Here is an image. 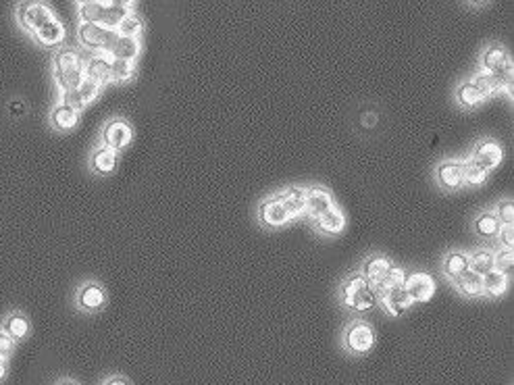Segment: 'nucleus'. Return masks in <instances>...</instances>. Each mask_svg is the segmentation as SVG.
<instances>
[{"label":"nucleus","instance_id":"f257e3e1","mask_svg":"<svg viewBox=\"0 0 514 385\" xmlns=\"http://www.w3.org/2000/svg\"><path fill=\"white\" fill-rule=\"evenodd\" d=\"M52 73H55V82L61 92L75 90L82 84V79L86 77V65H84L82 55L75 48L57 50V55L52 59Z\"/></svg>","mask_w":514,"mask_h":385},{"label":"nucleus","instance_id":"f03ea898","mask_svg":"<svg viewBox=\"0 0 514 385\" xmlns=\"http://www.w3.org/2000/svg\"><path fill=\"white\" fill-rule=\"evenodd\" d=\"M17 23L26 33L35 38L50 21L57 19V15L50 11V6L44 0H21L15 11Z\"/></svg>","mask_w":514,"mask_h":385},{"label":"nucleus","instance_id":"7ed1b4c3","mask_svg":"<svg viewBox=\"0 0 514 385\" xmlns=\"http://www.w3.org/2000/svg\"><path fill=\"white\" fill-rule=\"evenodd\" d=\"M342 298H344V304L354 308V311H369L377 302V298L373 294V288L364 279V275H354V277H350L344 284Z\"/></svg>","mask_w":514,"mask_h":385},{"label":"nucleus","instance_id":"20e7f679","mask_svg":"<svg viewBox=\"0 0 514 385\" xmlns=\"http://www.w3.org/2000/svg\"><path fill=\"white\" fill-rule=\"evenodd\" d=\"M77 35H79V42L84 48L94 50V52H106V55H111V50L119 38L117 30L96 26V23H82Z\"/></svg>","mask_w":514,"mask_h":385},{"label":"nucleus","instance_id":"39448f33","mask_svg":"<svg viewBox=\"0 0 514 385\" xmlns=\"http://www.w3.org/2000/svg\"><path fill=\"white\" fill-rule=\"evenodd\" d=\"M125 15H128L125 11H121L117 6H111L106 2H88V4L79 6L82 23H96V26L111 28V30H115Z\"/></svg>","mask_w":514,"mask_h":385},{"label":"nucleus","instance_id":"423d86ee","mask_svg":"<svg viewBox=\"0 0 514 385\" xmlns=\"http://www.w3.org/2000/svg\"><path fill=\"white\" fill-rule=\"evenodd\" d=\"M131 138H133V131L129 128L128 121H123V119H113V121H108L104 129H102V142H104V146L106 148H111V150H123L125 146H128L129 142H131Z\"/></svg>","mask_w":514,"mask_h":385},{"label":"nucleus","instance_id":"0eeeda50","mask_svg":"<svg viewBox=\"0 0 514 385\" xmlns=\"http://www.w3.org/2000/svg\"><path fill=\"white\" fill-rule=\"evenodd\" d=\"M404 289L413 302H427L435 294V281L427 273H413L404 279Z\"/></svg>","mask_w":514,"mask_h":385},{"label":"nucleus","instance_id":"6e6552de","mask_svg":"<svg viewBox=\"0 0 514 385\" xmlns=\"http://www.w3.org/2000/svg\"><path fill=\"white\" fill-rule=\"evenodd\" d=\"M346 344L356 354L369 352L373 348V344H375L373 329L367 323H354L352 327L348 329V333H346Z\"/></svg>","mask_w":514,"mask_h":385},{"label":"nucleus","instance_id":"1a4fd4ad","mask_svg":"<svg viewBox=\"0 0 514 385\" xmlns=\"http://www.w3.org/2000/svg\"><path fill=\"white\" fill-rule=\"evenodd\" d=\"M377 300L386 306V311L389 315H396V317L402 315L404 311H408L410 304H413V300H410V296L406 294L404 286L386 289L381 296H377Z\"/></svg>","mask_w":514,"mask_h":385},{"label":"nucleus","instance_id":"9d476101","mask_svg":"<svg viewBox=\"0 0 514 385\" xmlns=\"http://www.w3.org/2000/svg\"><path fill=\"white\" fill-rule=\"evenodd\" d=\"M437 182L446 190H456L464 184V167L462 161H446L437 167Z\"/></svg>","mask_w":514,"mask_h":385},{"label":"nucleus","instance_id":"9b49d317","mask_svg":"<svg viewBox=\"0 0 514 385\" xmlns=\"http://www.w3.org/2000/svg\"><path fill=\"white\" fill-rule=\"evenodd\" d=\"M258 215H260V221L269 225V227H279L289 219L288 211H286V206L279 198H271V200L262 202Z\"/></svg>","mask_w":514,"mask_h":385},{"label":"nucleus","instance_id":"f8f14e48","mask_svg":"<svg viewBox=\"0 0 514 385\" xmlns=\"http://www.w3.org/2000/svg\"><path fill=\"white\" fill-rule=\"evenodd\" d=\"M77 121H79V111L65 104L63 100L50 111V123L57 131H69L77 125Z\"/></svg>","mask_w":514,"mask_h":385},{"label":"nucleus","instance_id":"ddd939ff","mask_svg":"<svg viewBox=\"0 0 514 385\" xmlns=\"http://www.w3.org/2000/svg\"><path fill=\"white\" fill-rule=\"evenodd\" d=\"M473 161L481 164L485 171H489L502 161V148L496 142H481L473 152Z\"/></svg>","mask_w":514,"mask_h":385},{"label":"nucleus","instance_id":"4468645a","mask_svg":"<svg viewBox=\"0 0 514 385\" xmlns=\"http://www.w3.org/2000/svg\"><path fill=\"white\" fill-rule=\"evenodd\" d=\"M90 167H92V171L98 173V175L113 173L115 167H117V152L111 150V148H106V146H100V148H96L92 152V157H90Z\"/></svg>","mask_w":514,"mask_h":385},{"label":"nucleus","instance_id":"2eb2a0df","mask_svg":"<svg viewBox=\"0 0 514 385\" xmlns=\"http://www.w3.org/2000/svg\"><path fill=\"white\" fill-rule=\"evenodd\" d=\"M329 208H333V200L323 188H311L306 190V211L317 219L323 213H327Z\"/></svg>","mask_w":514,"mask_h":385},{"label":"nucleus","instance_id":"dca6fc26","mask_svg":"<svg viewBox=\"0 0 514 385\" xmlns=\"http://www.w3.org/2000/svg\"><path fill=\"white\" fill-rule=\"evenodd\" d=\"M104 298H106L104 289L100 288L98 284H88L77 294V302L84 311H98L104 304Z\"/></svg>","mask_w":514,"mask_h":385},{"label":"nucleus","instance_id":"f3484780","mask_svg":"<svg viewBox=\"0 0 514 385\" xmlns=\"http://www.w3.org/2000/svg\"><path fill=\"white\" fill-rule=\"evenodd\" d=\"M138 55H140V40L128 35H119L111 50L113 59H123V61H135Z\"/></svg>","mask_w":514,"mask_h":385},{"label":"nucleus","instance_id":"a211bd4d","mask_svg":"<svg viewBox=\"0 0 514 385\" xmlns=\"http://www.w3.org/2000/svg\"><path fill=\"white\" fill-rule=\"evenodd\" d=\"M389 260L384 257H373L364 262V279L371 284V286H377L386 279L387 271H389Z\"/></svg>","mask_w":514,"mask_h":385},{"label":"nucleus","instance_id":"6ab92c4d","mask_svg":"<svg viewBox=\"0 0 514 385\" xmlns=\"http://www.w3.org/2000/svg\"><path fill=\"white\" fill-rule=\"evenodd\" d=\"M86 77L94 79L96 84H106L111 82V59L106 57H92L86 65Z\"/></svg>","mask_w":514,"mask_h":385},{"label":"nucleus","instance_id":"aec40b11","mask_svg":"<svg viewBox=\"0 0 514 385\" xmlns=\"http://www.w3.org/2000/svg\"><path fill=\"white\" fill-rule=\"evenodd\" d=\"M279 200L284 202L289 217H298L306 211V190L302 188H289Z\"/></svg>","mask_w":514,"mask_h":385},{"label":"nucleus","instance_id":"412c9836","mask_svg":"<svg viewBox=\"0 0 514 385\" xmlns=\"http://www.w3.org/2000/svg\"><path fill=\"white\" fill-rule=\"evenodd\" d=\"M4 329V333H9L15 342H19V340H23L26 335H28V331H30V321L21 315V313H11L9 317H6V321L2 325Z\"/></svg>","mask_w":514,"mask_h":385},{"label":"nucleus","instance_id":"4be33fe9","mask_svg":"<svg viewBox=\"0 0 514 385\" xmlns=\"http://www.w3.org/2000/svg\"><path fill=\"white\" fill-rule=\"evenodd\" d=\"M315 221H317V227L321 229L323 233H340L344 229V225H346L344 215L337 208H329L327 213H323L321 217H317Z\"/></svg>","mask_w":514,"mask_h":385},{"label":"nucleus","instance_id":"5701e85b","mask_svg":"<svg viewBox=\"0 0 514 385\" xmlns=\"http://www.w3.org/2000/svg\"><path fill=\"white\" fill-rule=\"evenodd\" d=\"M456 284L466 296H479V294H483V277L477 275L475 271H471V269L464 271L460 277H456Z\"/></svg>","mask_w":514,"mask_h":385},{"label":"nucleus","instance_id":"b1692460","mask_svg":"<svg viewBox=\"0 0 514 385\" xmlns=\"http://www.w3.org/2000/svg\"><path fill=\"white\" fill-rule=\"evenodd\" d=\"M506 63H508L506 50L500 48V46H491V48H487V52L483 55V69H487V71H491V73L500 71Z\"/></svg>","mask_w":514,"mask_h":385},{"label":"nucleus","instance_id":"393cba45","mask_svg":"<svg viewBox=\"0 0 514 385\" xmlns=\"http://www.w3.org/2000/svg\"><path fill=\"white\" fill-rule=\"evenodd\" d=\"M506 275L500 273V271H489L487 275H483V291L489 294V296H500L504 289H506Z\"/></svg>","mask_w":514,"mask_h":385},{"label":"nucleus","instance_id":"a878e982","mask_svg":"<svg viewBox=\"0 0 514 385\" xmlns=\"http://www.w3.org/2000/svg\"><path fill=\"white\" fill-rule=\"evenodd\" d=\"M471 269V260L466 255H462V252H452L450 257L446 258V264H444V271L450 275V277H460L464 271H469Z\"/></svg>","mask_w":514,"mask_h":385},{"label":"nucleus","instance_id":"bb28decb","mask_svg":"<svg viewBox=\"0 0 514 385\" xmlns=\"http://www.w3.org/2000/svg\"><path fill=\"white\" fill-rule=\"evenodd\" d=\"M483 98L485 96L481 94V90H479L473 82H466V84H462V86L458 88V102H460L462 106H466V108L477 106Z\"/></svg>","mask_w":514,"mask_h":385},{"label":"nucleus","instance_id":"cd10ccee","mask_svg":"<svg viewBox=\"0 0 514 385\" xmlns=\"http://www.w3.org/2000/svg\"><path fill=\"white\" fill-rule=\"evenodd\" d=\"M475 229L483 238H493L500 231V221L493 213H481L475 221Z\"/></svg>","mask_w":514,"mask_h":385},{"label":"nucleus","instance_id":"c85d7f7f","mask_svg":"<svg viewBox=\"0 0 514 385\" xmlns=\"http://www.w3.org/2000/svg\"><path fill=\"white\" fill-rule=\"evenodd\" d=\"M75 92H77V98H79V102H82V106L86 108L90 102H94L98 96V92H100V84H96L94 79H90V77H84L82 79V84L75 88Z\"/></svg>","mask_w":514,"mask_h":385},{"label":"nucleus","instance_id":"c756f323","mask_svg":"<svg viewBox=\"0 0 514 385\" xmlns=\"http://www.w3.org/2000/svg\"><path fill=\"white\" fill-rule=\"evenodd\" d=\"M473 84H475V86L481 90L483 96H487V94H491V92L500 90V84H498L496 73H491V71H487V69H483V71H479V73L475 75Z\"/></svg>","mask_w":514,"mask_h":385},{"label":"nucleus","instance_id":"7c9ffc66","mask_svg":"<svg viewBox=\"0 0 514 385\" xmlns=\"http://www.w3.org/2000/svg\"><path fill=\"white\" fill-rule=\"evenodd\" d=\"M462 167H464V184H471V186H481L483 182H485L487 171L483 169L481 164H477V162L473 161V159H469V161L462 162Z\"/></svg>","mask_w":514,"mask_h":385},{"label":"nucleus","instance_id":"2f4dec72","mask_svg":"<svg viewBox=\"0 0 514 385\" xmlns=\"http://www.w3.org/2000/svg\"><path fill=\"white\" fill-rule=\"evenodd\" d=\"M471 260V267L477 275H487L489 271H493V255L487 252V250H477L473 257L469 258Z\"/></svg>","mask_w":514,"mask_h":385},{"label":"nucleus","instance_id":"473e14b6","mask_svg":"<svg viewBox=\"0 0 514 385\" xmlns=\"http://www.w3.org/2000/svg\"><path fill=\"white\" fill-rule=\"evenodd\" d=\"M131 75H133V61L111 59V79H115V82H128Z\"/></svg>","mask_w":514,"mask_h":385},{"label":"nucleus","instance_id":"72a5a7b5","mask_svg":"<svg viewBox=\"0 0 514 385\" xmlns=\"http://www.w3.org/2000/svg\"><path fill=\"white\" fill-rule=\"evenodd\" d=\"M119 35H128V38H138L140 33H142V21L135 17V15H125L121 21H119V26L115 28Z\"/></svg>","mask_w":514,"mask_h":385},{"label":"nucleus","instance_id":"f704fd0d","mask_svg":"<svg viewBox=\"0 0 514 385\" xmlns=\"http://www.w3.org/2000/svg\"><path fill=\"white\" fill-rule=\"evenodd\" d=\"M513 250H502L498 257L493 258V269L504 273V275H513Z\"/></svg>","mask_w":514,"mask_h":385},{"label":"nucleus","instance_id":"c9c22d12","mask_svg":"<svg viewBox=\"0 0 514 385\" xmlns=\"http://www.w3.org/2000/svg\"><path fill=\"white\" fill-rule=\"evenodd\" d=\"M498 221L504 225H513V219H514V206L510 200H504V202H500V206H498Z\"/></svg>","mask_w":514,"mask_h":385},{"label":"nucleus","instance_id":"e433bc0d","mask_svg":"<svg viewBox=\"0 0 514 385\" xmlns=\"http://www.w3.org/2000/svg\"><path fill=\"white\" fill-rule=\"evenodd\" d=\"M13 348H15V340L9 333L0 331V358L6 360L13 354Z\"/></svg>","mask_w":514,"mask_h":385},{"label":"nucleus","instance_id":"4c0bfd02","mask_svg":"<svg viewBox=\"0 0 514 385\" xmlns=\"http://www.w3.org/2000/svg\"><path fill=\"white\" fill-rule=\"evenodd\" d=\"M9 113H11V117H23L28 113V104L23 100H13L9 104Z\"/></svg>","mask_w":514,"mask_h":385},{"label":"nucleus","instance_id":"58836bf2","mask_svg":"<svg viewBox=\"0 0 514 385\" xmlns=\"http://www.w3.org/2000/svg\"><path fill=\"white\" fill-rule=\"evenodd\" d=\"M513 242H514L513 225H504V227H502V244H504V246H510V248H513Z\"/></svg>","mask_w":514,"mask_h":385},{"label":"nucleus","instance_id":"ea45409f","mask_svg":"<svg viewBox=\"0 0 514 385\" xmlns=\"http://www.w3.org/2000/svg\"><path fill=\"white\" fill-rule=\"evenodd\" d=\"M133 2H135V0H108V4H111V6H117V9L125 11V13H128L129 9L133 6Z\"/></svg>","mask_w":514,"mask_h":385},{"label":"nucleus","instance_id":"a19ab883","mask_svg":"<svg viewBox=\"0 0 514 385\" xmlns=\"http://www.w3.org/2000/svg\"><path fill=\"white\" fill-rule=\"evenodd\" d=\"M106 385H129L125 379H121V377H115V379H111V381H106Z\"/></svg>","mask_w":514,"mask_h":385},{"label":"nucleus","instance_id":"79ce46f5","mask_svg":"<svg viewBox=\"0 0 514 385\" xmlns=\"http://www.w3.org/2000/svg\"><path fill=\"white\" fill-rule=\"evenodd\" d=\"M4 375H6V360L0 358V379H4Z\"/></svg>","mask_w":514,"mask_h":385},{"label":"nucleus","instance_id":"37998d69","mask_svg":"<svg viewBox=\"0 0 514 385\" xmlns=\"http://www.w3.org/2000/svg\"><path fill=\"white\" fill-rule=\"evenodd\" d=\"M79 4H88V2H104V0H77Z\"/></svg>","mask_w":514,"mask_h":385},{"label":"nucleus","instance_id":"c03bdc74","mask_svg":"<svg viewBox=\"0 0 514 385\" xmlns=\"http://www.w3.org/2000/svg\"><path fill=\"white\" fill-rule=\"evenodd\" d=\"M61 385H75V384H71V381H63V384H61Z\"/></svg>","mask_w":514,"mask_h":385},{"label":"nucleus","instance_id":"a18cd8bd","mask_svg":"<svg viewBox=\"0 0 514 385\" xmlns=\"http://www.w3.org/2000/svg\"><path fill=\"white\" fill-rule=\"evenodd\" d=\"M473 2H477V4H481V2H485V0H473Z\"/></svg>","mask_w":514,"mask_h":385}]
</instances>
